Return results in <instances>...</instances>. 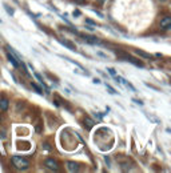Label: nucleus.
I'll return each mask as SVG.
<instances>
[{
	"instance_id": "423d86ee",
	"label": "nucleus",
	"mask_w": 171,
	"mask_h": 173,
	"mask_svg": "<svg viewBox=\"0 0 171 173\" xmlns=\"http://www.w3.org/2000/svg\"><path fill=\"white\" fill-rule=\"evenodd\" d=\"M8 105H9V103H8V100H7V99H0V109H1V111H7V109H8Z\"/></svg>"
},
{
	"instance_id": "f257e3e1",
	"label": "nucleus",
	"mask_w": 171,
	"mask_h": 173,
	"mask_svg": "<svg viewBox=\"0 0 171 173\" xmlns=\"http://www.w3.org/2000/svg\"><path fill=\"white\" fill-rule=\"evenodd\" d=\"M12 162H14V165L18 169H27L29 167V161L26 160L24 157H21V156H14L12 157Z\"/></svg>"
},
{
	"instance_id": "2eb2a0df",
	"label": "nucleus",
	"mask_w": 171,
	"mask_h": 173,
	"mask_svg": "<svg viewBox=\"0 0 171 173\" xmlns=\"http://www.w3.org/2000/svg\"><path fill=\"white\" fill-rule=\"evenodd\" d=\"M108 72H110L112 76H115V75H116V72H115V69H114V68H108Z\"/></svg>"
},
{
	"instance_id": "1a4fd4ad",
	"label": "nucleus",
	"mask_w": 171,
	"mask_h": 173,
	"mask_svg": "<svg viewBox=\"0 0 171 173\" xmlns=\"http://www.w3.org/2000/svg\"><path fill=\"white\" fill-rule=\"evenodd\" d=\"M83 38H84V40H87L88 43H91V44L98 43V39L96 38H91V36H83Z\"/></svg>"
},
{
	"instance_id": "9d476101",
	"label": "nucleus",
	"mask_w": 171,
	"mask_h": 173,
	"mask_svg": "<svg viewBox=\"0 0 171 173\" xmlns=\"http://www.w3.org/2000/svg\"><path fill=\"white\" fill-rule=\"evenodd\" d=\"M31 85H32V88H34V89H35L36 92L39 93V95H43V89H41L40 86H38L35 83H31Z\"/></svg>"
},
{
	"instance_id": "7ed1b4c3",
	"label": "nucleus",
	"mask_w": 171,
	"mask_h": 173,
	"mask_svg": "<svg viewBox=\"0 0 171 173\" xmlns=\"http://www.w3.org/2000/svg\"><path fill=\"white\" fill-rule=\"evenodd\" d=\"M160 28H163V29H170L171 28V17L170 16H166L160 20Z\"/></svg>"
},
{
	"instance_id": "f3484780",
	"label": "nucleus",
	"mask_w": 171,
	"mask_h": 173,
	"mask_svg": "<svg viewBox=\"0 0 171 173\" xmlns=\"http://www.w3.org/2000/svg\"><path fill=\"white\" fill-rule=\"evenodd\" d=\"M74 15H76V16H78V15H80V11H74Z\"/></svg>"
},
{
	"instance_id": "ddd939ff",
	"label": "nucleus",
	"mask_w": 171,
	"mask_h": 173,
	"mask_svg": "<svg viewBox=\"0 0 171 173\" xmlns=\"http://www.w3.org/2000/svg\"><path fill=\"white\" fill-rule=\"evenodd\" d=\"M35 76H36V79H38V80L40 81V84H43V86H46V85H44V81H43V79H41V76L39 75L38 72H35Z\"/></svg>"
},
{
	"instance_id": "9b49d317",
	"label": "nucleus",
	"mask_w": 171,
	"mask_h": 173,
	"mask_svg": "<svg viewBox=\"0 0 171 173\" xmlns=\"http://www.w3.org/2000/svg\"><path fill=\"white\" fill-rule=\"evenodd\" d=\"M127 61H130V63L135 64V65H138V67H143V64L140 63V61H136L135 59H132V57H127Z\"/></svg>"
},
{
	"instance_id": "6e6552de",
	"label": "nucleus",
	"mask_w": 171,
	"mask_h": 173,
	"mask_svg": "<svg viewBox=\"0 0 171 173\" xmlns=\"http://www.w3.org/2000/svg\"><path fill=\"white\" fill-rule=\"evenodd\" d=\"M7 57H8V60L11 61V64L15 67V68H18V67H19V63H18V60H16V59H15L14 56L11 55V53H7Z\"/></svg>"
},
{
	"instance_id": "f8f14e48",
	"label": "nucleus",
	"mask_w": 171,
	"mask_h": 173,
	"mask_svg": "<svg viewBox=\"0 0 171 173\" xmlns=\"http://www.w3.org/2000/svg\"><path fill=\"white\" fill-rule=\"evenodd\" d=\"M62 44H64V45H67V47H68V48H70V49H72V51H75V49H76V47L74 45V44H71L70 41H62Z\"/></svg>"
},
{
	"instance_id": "39448f33",
	"label": "nucleus",
	"mask_w": 171,
	"mask_h": 173,
	"mask_svg": "<svg viewBox=\"0 0 171 173\" xmlns=\"http://www.w3.org/2000/svg\"><path fill=\"white\" fill-rule=\"evenodd\" d=\"M94 125H95V121H94L92 118H90V117H86V118H84V127L87 128V129H91Z\"/></svg>"
},
{
	"instance_id": "0eeeda50",
	"label": "nucleus",
	"mask_w": 171,
	"mask_h": 173,
	"mask_svg": "<svg viewBox=\"0 0 171 173\" xmlns=\"http://www.w3.org/2000/svg\"><path fill=\"white\" fill-rule=\"evenodd\" d=\"M134 52H135L138 56H142V57H145V59H151V55H150V53H147V52H145V51H140V49H135Z\"/></svg>"
},
{
	"instance_id": "a211bd4d",
	"label": "nucleus",
	"mask_w": 171,
	"mask_h": 173,
	"mask_svg": "<svg viewBox=\"0 0 171 173\" xmlns=\"http://www.w3.org/2000/svg\"><path fill=\"white\" fill-rule=\"evenodd\" d=\"M160 1H167V0H160Z\"/></svg>"
},
{
	"instance_id": "dca6fc26",
	"label": "nucleus",
	"mask_w": 171,
	"mask_h": 173,
	"mask_svg": "<svg viewBox=\"0 0 171 173\" xmlns=\"http://www.w3.org/2000/svg\"><path fill=\"white\" fill-rule=\"evenodd\" d=\"M75 1L78 4H86V1H87V0H75Z\"/></svg>"
},
{
	"instance_id": "20e7f679",
	"label": "nucleus",
	"mask_w": 171,
	"mask_h": 173,
	"mask_svg": "<svg viewBox=\"0 0 171 173\" xmlns=\"http://www.w3.org/2000/svg\"><path fill=\"white\" fill-rule=\"evenodd\" d=\"M67 169H68V172H78L79 167H78V164H76V162L68 161V162H67Z\"/></svg>"
},
{
	"instance_id": "4468645a",
	"label": "nucleus",
	"mask_w": 171,
	"mask_h": 173,
	"mask_svg": "<svg viewBox=\"0 0 171 173\" xmlns=\"http://www.w3.org/2000/svg\"><path fill=\"white\" fill-rule=\"evenodd\" d=\"M106 86H107V89L110 91V93H112V95H114V93H116V92H115V89H114L112 86H110V85H108V84H107V85H106Z\"/></svg>"
},
{
	"instance_id": "f03ea898",
	"label": "nucleus",
	"mask_w": 171,
	"mask_h": 173,
	"mask_svg": "<svg viewBox=\"0 0 171 173\" xmlns=\"http://www.w3.org/2000/svg\"><path fill=\"white\" fill-rule=\"evenodd\" d=\"M46 167L48 168V169H51V170H58L59 169V164H58V161L56 160H54V159H48V160H46Z\"/></svg>"
}]
</instances>
